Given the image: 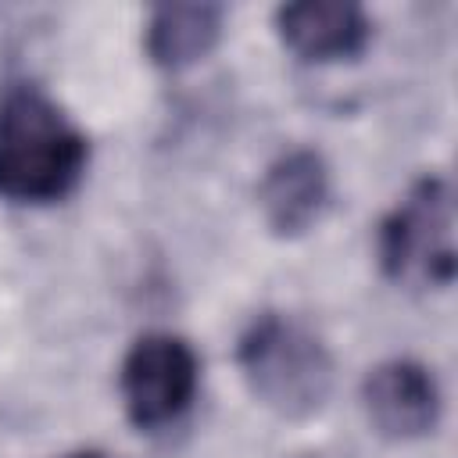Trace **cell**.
Segmentation results:
<instances>
[{"mask_svg":"<svg viewBox=\"0 0 458 458\" xmlns=\"http://www.w3.org/2000/svg\"><path fill=\"white\" fill-rule=\"evenodd\" d=\"M86 168V136L36 86L0 97V200L47 204L64 197Z\"/></svg>","mask_w":458,"mask_h":458,"instance_id":"1","label":"cell"},{"mask_svg":"<svg viewBox=\"0 0 458 458\" xmlns=\"http://www.w3.org/2000/svg\"><path fill=\"white\" fill-rule=\"evenodd\" d=\"M236 358L254 397L286 419H304L329 397L333 358L326 344L290 315H258L240 336Z\"/></svg>","mask_w":458,"mask_h":458,"instance_id":"2","label":"cell"},{"mask_svg":"<svg viewBox=\"0 0 458 458\" xmlns=\"http://www.w3.org/2000/svg\"><path fill=\"white\" fill-rule=\"evenodd\" d=\"M379 261L404 286H447L454 279V204L440 175L419 179L383 218Z\"/></svg>","mask_w":458,"mask_h":458,"instance_id":"3","label":"cell"},{"mask_svg":"<svg viewBox=\"0 0 458 458\" xmlns=\"http://www.w3.org/2000/svg\"><path fill=\"white\" fill-rule=\"evenodd\" d=\"M197 394V354L182 336L147 333L122 361V401L140 429L179 419Z\"/></svg>","mask_w":458,"mask_h":458,"instance_id":"4","label":"cell"},{"mask_svg":"<svg viewBox=\"0 0 458 458\" xmlns=\"http://www.w3.org/2000/svg\"><path fill=\"white\" fill-rule=\"evenodd\" d=\"M365 411L372 426L390 440H411L437 426L440 415V394L433 376L408 358L383 361L369 372L365 386Z\"/></svg>","mask_w":458,"mask_h":458,"instance_id":"5","label":"cell"},{"mask_svg":"<svg viewBox=\"0 0 458 458\" xmlns=\"http://www.w3.org/2000/svg\"><path fill=\"white\" fill-rule=\"evenodd\" d=\"M265 222L276 236L308 233L329 204V172L315 150H290L268 165L258 190Z\"/></svg>","mask_w":458,"mask_h":458,"instance_id":"6","label":"cell"},{"mask_svg":"<svg viewBox=\"0 0 458 458\" xmlns=\"http://www.w3.org/2000/svg\"><path fill=\"white\" fill-rule=\"evenodd\" d=\"M283 43L304 61H340L354 57L369 43V18L347 0H301L276 11Z\"/></svg>","mask_w":458,"mask_h":458,"instance_id":"7","label":"cell"},{"mask_svg":"<svg viewBox=\"0 0 458 458\" xmlns=\"http://www.w3.org/2000/svg\"><path fill=\"white\" fill-rule=\"evenodd\" d=\"M222 32L218 4H161L147 21V54L157 68L179 72L200 61Z\"/></svg>","mask_w":458,"mask_h":458,"instance_id":"8","label":"cell"},{"mask_svg":"<svg viewBox=\"0 0 458 458\" xmlns=\"http://www.w3.org/2000/svg\"><path fill=\"white\" fill-rule=\"evenodd\" d=\"M68 458H107V454H100V451H79V454H68Z\"/></svg>","mask_w":458,"mask_h":458,"instance_id":"9","label":"cell"}]
</instances>
